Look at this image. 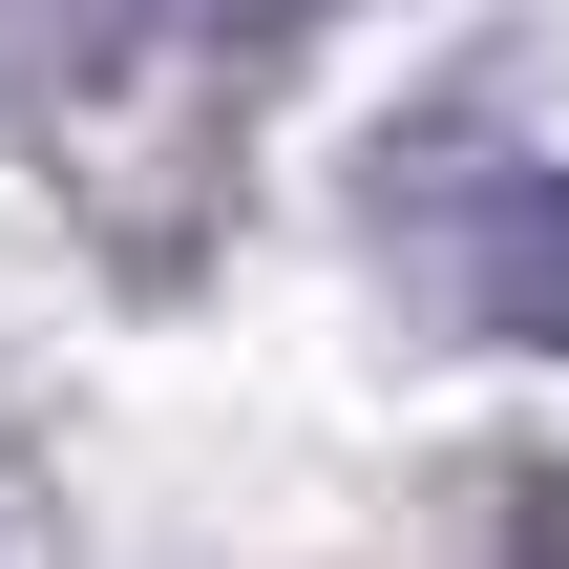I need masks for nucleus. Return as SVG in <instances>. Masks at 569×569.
Returning <instances> with one entry per match:
<instances>
[{"instance_id":"1","label":"nucleus","mask_w":569,"mask_h":569,"mask_svg":"<svg viewBox=\"0 0 569 569\" xmlns=\"http://www.w3.org/2000/svg\"><path fill=\"white\" fill-rule=\"evenodd\" d=\"M443 274H465V317L486 338H528V359H569V169H528V148H443Z\"/></svg>"},{"instance_id":"2","label":"nucleus","mask_w":569,"mask_h":569,"mask_svg":"<svg viewBox=\"0 0 569 569\" xmlns=\"http://www.w3.org/2000/svg\"><path fill=\"white\" fill-rule=\"evenodd\" d=\"M169 21H296V0H169Z\"/></svg>"}]
</instances>
